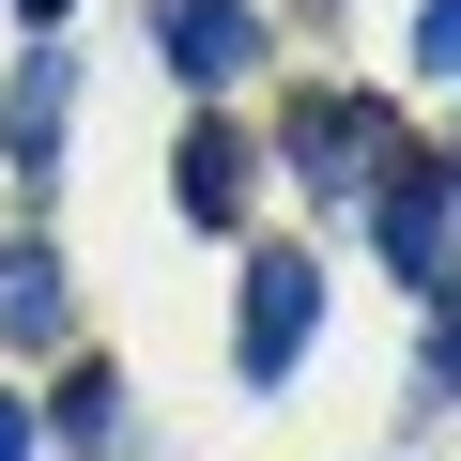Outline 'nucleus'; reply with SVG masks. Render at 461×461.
I'll return each instance as SVG.
<instances>
[{
	"instance_id": "obj_10",
	"label": "nucleus",
	"mask_w": 461,
	"mask_h": 461,
	"mask_svg": "<svg viewBox=\"0 0 461 461\" xmlns=\"http://www.w3.org/2000/svg\"><path fill=\"white\" fill-rule=\"evenodd\" d=\"M430 384H446V400H461V293H446V308H430Z\"/></svg>"
},
{
	"instance_id": "obj_6",
	"label": "nucleus",
	"mask_w": 461,
	"mask_h": 461,
	"mask_svg": "<svg viewBox=\"0 0 461 461\" xmlns=\"http://www.w3.org/2000/svg\"><path fill=\"white\" fill-rule=\"evenodd\" d=\"M169 185H185L200 230H230V215H247V139H230V123H185V169Z\"/></svg>"
},
{
	"instance_id": "obj_8",
	"label": "nucleus",
	"mask_w": 461,
	"mask_h": 461,
	"mask_svg": "<svg viewBox=\"0 0 461 461\" xmlns=\"http://www.w3.org/2000/svg\"><path fill=\"white\" fill-rule=\"evenodd\" d=\"M62 446H123V384H108V369L62 384Z\"/></svg>"
},
{
	"instance_id": "obj_5",
	"label": "nucleus",
	"mask_w": 461,
	"mask_h": 461,
	"mask_svg": "<svg viewBox=\"0 0 461 461\" xmlns=\"http://www.w3.org/2000/svg\"><path fill=\"white\" fill-rule=\"evenodd\" d=\"M62 108H77V77H62V47H32V62H16V93H0V154L47 169V154H62Z\"/></svg>"
},
{
	"instance_id": "obj_2",
	"label": "nucleus",
	"mask_w": 461,
	"mask_h": 461,
	"mask_svg": "<svg viewBox=\"0 0 461 461\" xmlns=\"http://www.w3.org/2000/svg\"><path fill=\"white\" fill-rule=\"evenodd\" d=\"M277 154H293L323 200H369V154H400V108H384V93H308V108L277 123Z\"/></svg>"
},
{
	"instance_id": "obj_7",
	"label": "nucleus",
	"mask_w": 461,
	"mask_h": 461,
	"mask_svg": "<svg viewBox=\"0 0 461 461\" xmlns=\"http://www.w3.org/2000/svg\"><path fill=\"white\" fill-rule=\"evenodd\" d=\"M0 323H16V339H62V262H47V247L0 262Z\"/></svg>"
},
{
	"instance_id": "obj_4",
	"label": "nucleus",
	"mask_w": 461,
	"mask_h": 461,
	"mask_svg": "<svg viewBox=\"0 0 461 461\" xmlns=\"http://www.w3.org/2000/svg\"><path fill=\"white\" fill-rule=\"evenodd\" d=\"M154 47H169V62H185L200 93L262 62V32H247V0H154Z\"/></svg>"
},
{
	"instance_id": "obj_1",
	"label": "nucleus",
	"mask_w": 461,
	"mask_h": 461,
	"mask_svg": "<svg viewBox=\"0 0 461 461\" xmlns=\"http://www.w3.org/2000/svg\"><path fill=\"white\" fill-rule=\"evenodd\" d=\"M308 339H323V277H308L293 247H262V262H247V308H230V369H247V384H293Z\"/></svg>"
},
{
	"instance_id": "obj_9",
	"label": "nucleus",
	"mask_w": 461,
	"mask_h": 461,
	"mask_svg": "<svg viewBox=\"0 0 461 461\" xmlns=\"http://www.w3.org/2000/svg\"><path fill=\"white\" fill-rule=\"evenodd\" d=\"M415 62H430V77H461V0H430V16H415Z\"/></svg>"
},
{
	"instance_id": "obj_3",
	"label": "nucleus",
	"mask_w": 461,
	"mask_h": 461,
	"mask_svg": "<svg viewBox=\"0 0 461 461\" xmlns=\"http://www.w3.org/2000/svg\"><path fill=\"white\" fill-rule=\"evenodd\" d=\"M369 230H384V262L400 277H446V230H461V154L415 169V185H369Z\"/></svg>"
},
{
	"instance_id": "obj_11",
	"label": "nucleus",
	"mask_w": 461,
	"mask_h": 461,
	"mask_svg": "<svg viewBox=\"0 0 461 461\" xmlns=\"http://www.w3.org/2000/svg\"><path fill=\"white\" fill-rule=\"evenodd\" d=\"M0 461H47V446H32V415H16V400H0Z\"/></svg>"
},
{
	"instance_id": "obj_12",
	"label": "nucleus",
	"mask_w": 461,
	"mask_h": 461,
	"mask_svg": "<svg viewBox=\"0 0 461 461\" xmlns=\"http://www.w3.org/2000/svg\"><path fill=\"white\" fill-rule=\"evenodd\" d=\"M47 16H62V0H32V32H47Z\"/></svg>"
}]
</instances>
